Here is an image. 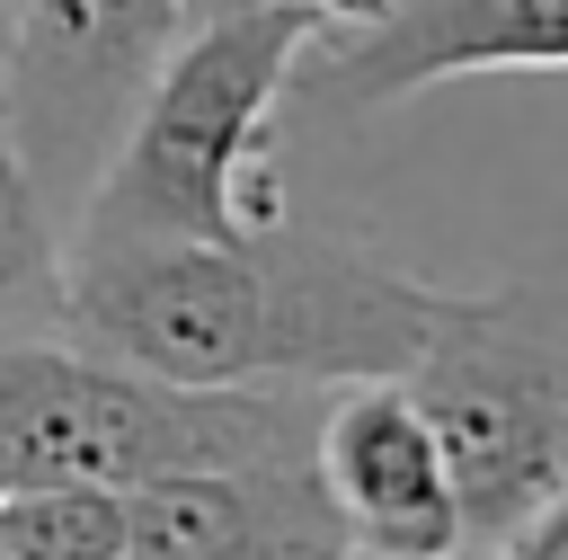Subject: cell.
<instances>
[{
    "instance_id": "6da1fadb",
    "label": "cell",
    "mask_w": 568,
    "mask_h": 560,
    "mask_svg": "<svg viewBox=\"0 0 568 560\" xmlns=\"http://www.w3.org/2000/svg\"><path fill=\"white\" fill-rule=\"evenodd\" d=\"M435 284L364 240L266 222L178 249H62V338L186 391H337L408 373Z\"/></svg>"
},
{
    "instance_id": "7a4b0ae2",
    "label": "cell",
    "mask_w": 568,
    "mask_h": 560,
    "mask_svg": "<svg viewBox=\"0 0 568 560\" xmlns=\"http://www.w3.org/2000/svg\"><path fill=\"white\" fill-rule=\"evenodd\" d=\"M328 36L302 0H222L195 9L133 107L106 178L89 187L62 249H178L240 240L284 222L275 187V107L293 98V62Z\"/></svg>"
},
{
    "instance_id": "3957f363",
    "label": "cell",
    "mask_w": 568,
    "mask_h": 560,
    "mask_svg": "<svg viewBox=\"0 0 568 560\" xmlns=\"http://www.w3.org/2000/svg\"><path fill=\"white\" fill-rule=\"evenodd\" d=\"M408 400L453 471L462 542L497 551L568 489V267H524L426 302Z\"/></svg>"
},
{
    "instance_id": "277c9868",
    "label": "cell",
    "mask_w": 568,
    "mask_h": 560,
    "mask_svg": "<svg viewBox=\"0 0 568 560\" xmlns=\"http://www.w3.org/2000/svg\"><path fill=\"white\" fill-rule=\"evenodd\" d=\"M178 27H186V0H18L9 9L0 124H9L53 231L80 222L133 107L151 98Z\"/></svg>"
},
{
    "instance_id": "5b68a950",
    "label": "cell",
    "mask_w": 568,
    "mask_h": 560,
    "mask_svg": "<svg viewBox=\"0 0 568 560\" xmlns=\"http://www.w3.org/2000/svg\"><path fill=\"white\" fill-rule=\"evenodd\" d=\"M479 71H568V0H417V9H382L364 27H328L302 62L293 89L311 107H399L417 89L444 80H479Z\"/></svg>"
},
{
    "instance_id": "8992f818",
    "label": "cell",
    "mask_w": 568,
    "mask_h": 560,
    "mask_svg": "<svg viewBox=\"0 0 568 560\" xmlns=\"http://www.w3.org/2000/svg\"><path fill=\"white\" fill-rule=\"evenodd\" d=\"M311 471L337 507L346 560H444V551H462L453 471H444L435 427H426V409L408 400L399 373L320 391Z\"/></svg>"
},
{
    "instance_id": "52a82bcc",
    "label": "cell",
    "mask_w": 568,
    "mask_h": 560,
    "mask_svg": "<svg viewBox=\"0 0 568 560\" xmlns=\"http://www.w3.org/2000/svg\"><path fill=\"white\" fill-rule=\"evenodd\" d=\"M124 560H346V533L311 453H257L133 480Z\"/></svg>"
},
{
    "instance_id": "ba28073f",
    "label": "cell",
    "mask_w": 568,
    "mask_h": 560,
    "mask_svg": "<svg viewBox=\"0 0 568 560\" xmlns=\"http://www.w3.org/2000/svg\"><path fill=\"white\" fill-rule=\"evenodd\" d=\"M0 338H62V231L0 124Z\"/></svg>"
},
{
    "instance_id": "9c48e42d",
    "label": "cell",
    "mask_w": 568,
    "mask_h": 560,
    "mask_svg": "<svg viewBox=\"0 0 568 560\" xmlns=\"http://www.w3.org/2000/svg\"><path fill=\"white\" fill-rule=\"evenodd\" d=\"M0 560H124V489L0 480Z\"/></svg>"
},
{
    "instance_id": "30bf717a",
    "label": "cell",
    "mask_w": 568,
    "mask_h": 560,
    "mask_svg": "<svg viewBox=\"0 0 568 560\" xmlns=\"http://www.w3.org/2000/svg\"><path fill=\"white\" fill-rule=\"evenodd\" d=\"M488 560H568V489H559V498H550L524 533H506Z\"/></svg>"
},
{
    "instance_id": "8fae6325",
    "label": "cell",
    "mask_w": 568,
    "mask_h": 560,
    "mask_svg": "<svg viewBox=\"0 0 568 560\" xmlns=\"http://www.w3.org/2000/svg\"><path fill=\"white\" fill-rule=\"evenodd\" d=\"M302 9H320L328 27H364V18H382L390 0H302Z\"/></svg>"
},
{
    "instance_id": "7c38bea8",
    "label": "cell",
    "mask_w": 568,
    "mask_h": 560,
    "mask_svg": "<svg viewBox=\"0 0 568 560\" xmlns=\"http://www.w3.org/2000/svg\"><path fill=\"white\" fill-rule=\"evenodd\" d=\"M444 560H488V551H470V542H462V551H444Z\"/></svg>"
},
{
    "instance_id": "4fadbf2b",
    "label": "cell",
    "mask_w": 568,
    "mask_h": 560,
    "mask_svg": "<svg viewBox=\"0 0 568 560\" xmlns=\"http://www.w3.org/2000/svg\"><path fill=\"white\" fill-rule=\"evenodd\" d=\"M195 9H222V0H186V18H195Z\"/></svg>"
},
{
    "instance_id": "5bb4252c",
    "label": "cell",
    "mask_w": 568,
    "mask_h": 560,
    "mask_svg": "<svg viewBox=\"0 0 568 560\" xmlns=\"http://www.w3.org/2000/svg\"><path fill=\"white\" fill-rule=\"evenodd\" d=\"M9 9H18V0H0V36H9Z\"/></svg>"
}]
</instances>
